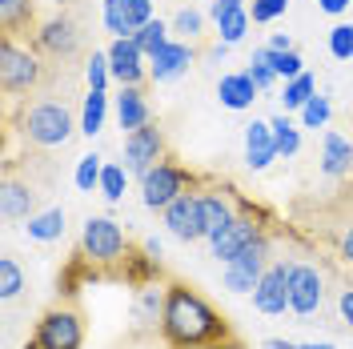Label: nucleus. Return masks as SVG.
I'll return each instance as SVG.
<instances>
[{
	"mask_svg": "<svg viewBox=\"0 0 353 349\" xmlns=\"http://www.w3.org/2000/svg\"><path fill=\"white\" fill-rule=\"evenodd\" d=\"M161 333L181 349H197V346H213L221 333H225V321H221L217 313H213V306L205 297H197L193 289L169 285Z\"/></svg>",
	"mask_w": 353,
	"mask_h": 349,
	"instance_id": "nucleus-1",
	"label": "nucleus"
},
{
	"mask_svg": "<svg viewBox=\"0 0 353 349\" xmlns=\"http://www.w3.org/2000/svg\"><path fill=\"white\" fill-rule=\"evenodd\" d=\"M21 132L32 145H41V149L65 145L68 137H72V112L65 105H57V101H37L32 109H24Z\"/></svg>",
	"mask_w": 353,
	"mask_h": 349,
	"instance_id": "nucleus-2",
	"label": "nucleus"
},
{
	"mask_svg": "<svg viewBox=\"0 0 353 349\" xmlns=\"http://www.w3.org/2000/svg\"><path fill=\"white\" fill-rule=\"evenodd\" d=\"M265 257H269V241H265V237L249 241L241 253L225 265V273H221L225 289H229V293H253V289H257V281L265 277V269H269V265H265Z\"/></svg>",
	"mask_w": 353,
	"mask_h": 349,
	"instance_id": "nucleus-3",
	"label": "nucleus"
},
{
	"mask_svg": "<svg viewBox=\"0 0 353 349\" xmlns=\"http://www.w3.org/2000/svg\"><path fill=\"white\" fill-rule=\"evenodd\" d=\"M37 81H41V61L32 52L17 48L12 41H4V48H0V85H4V92L8 97L28 92V88H37Z\"/></svg>",
	"mask_w": 353,
	"mask_h": 349,
	"instance_id": "nucleus-4",
	"label": "nucleus"
},
{
	"mask_svg": "<svg viewBox=\"0 0 353 349\" xmlns=\"http://www.w3.org/2000/svg\"><path fill=\"white\" fill-rule=\"evenodd\" d=\"M81 245L92 261L109 265L125 257V229L109 217H88L85 221V233H81Z\"/></svg>",
	"mask_w": 353,
	"mask_h": 349,
	"instance_id": "nucleus-5",
	"label": "nucleus"
},
{
	"mask_svg": "<svg viewBox=\"0 0 353 349\" xmlns=\"http://www.w3.org/2000/svg\"><path fill=\"white\" fill-rule=\"evenodd\" d=\"M321 297H325V281L313 265H297L289 261V309L297 317H309L321 309Z\"/></svg>",
	"mask_w": 353,
	"mask_h": 349,
	"instance_id": "nucleus-6",
	"label": "nucleus"
},
{
	"mask_svg": "<svg viewBox=\"0 0 353 349\" xmlns=\"http://www.w3.org/2000/svg\"><path fill=\"white\" fill-rule=\"evenodd\" d=\"M81 341H85L81 317L68 313V309H52V313H44L41 326H37V346L41 349H81Z\"/></svg>",
	"mask_w": 353,
	"mask_h": 349,
	"instance_id": "nucleus-7",
	"label": "nucleus"
},
{
	"mask_svg": "<svg viewBox=\"0 0 353 349\" xmlns=\"http://www.w3.org/2000/svg\"><path fill=\"white\" fill-rule=\"evenodd\" d=\"M161 153H165V137H161V129H157L153 121L145 129H132L125 137V169L132 177H145L161 161Z\"/></svg>",
	"mask_w": 353,
	"mask_h": 349,
	"instance_id": "nucleus-8",
	"label": "nucleus"
},
{
	"mask_svg": "<svg viewBox=\"0 0 353 349\" xmlns=\"http://www.w3.org/2000/svg\"><path fill=\"white\" fill-rule=\"evenodd\" d=\"M181 193H185V173H181L176 165L157 161L153 169L141 177V197H145L149 209H169Z\"/></svg>",
	"mask_w": 353,
	"mask_h": 349,
	"instance_id": "nucleus-9",
	"label": "nucleus"
},
{
	"mask_svg": "<svg viewBox=\"0 0 353 349\" xmlns=\"http://www.w3.org/2000/svg\"><path fill=\"white\" fill-rule=\"evenodd\" d=\"M165 213V225H169V233L176 241H201L205 237V213H201V197L197 193H181L169 205V209H161Z\"/></svg>",
	"mask_w": 353,
	"mask_h": 349,
	"instance_id": "nucleus-10",
	"label": "nucleus"
},
{
	"mask_svg": "<svg viewBox=\"0 0 353 349\" xmlns=\"http://www.w3.org/2000/svg\"><path fill=\"white\" fill-rule=\"evenodd\" d=\"M253 306L265 317H277L289 309V265H269L265 277L253 289Z\"/></svg>",
	"mask_w": 353,
	"mask_h": 349,
	"instance_id": "nucleus-11",
	"label": "nucleus"
},
{
	"mask_svg": "<svg viewBox=\"0 0 353 349\" xmlns=\"http://www.w3.org/2000/svg\"><path fill=\"white\" fill-rule=\"evenodd\" d=\"M37 189L28 181H17V177H4L0 185V217L4 225H17V221H32L37 213Z\"/></svg>",
	"mask_w": 353,
	"mask_h": 349,
	"instance_id": "nucleus-12",
	"label": "nucleus"
},
{
	"mask_svg": "<svg viewBox=\"0 0 353 349\" xmlns=\"http://www.w3.org/2000/svg\"><path fill=\"white\" fill-rule=\"evenodd\" d=\"M145 52L137 48V41L132 37H117L109 48V68H112V77L121 81V85H141L145 81Z\"/></svg>",
	"mask_w": 353,
	"mask_h": 349,
	"instance_id": "nucleus-13",
	"label": "nucleus"
},
{
	"mask_svg": "<svg viewBox=\"0 0 353 349\" xmlns=\"http://www.w3.org/2000/svg\"><path fill=\"white\" fill-rule=\"evenodd\" d=\"M273 157H277L273 125H269V121H253V125H245V165H249L253 173H261V169L273 165Z\"/></svg>",
	"mask_w": 353,
	"mask_h": 349,
	"instance_id": "nucleus-14",
	"label": "nucleus"
},
{
	"mask_svg": "<svg viewBox=\"0 0 353 349\" xmlns=\"http://www.w3.org/2000/svg\"><path fill=\"white\" fill-rule=\"evenodd\" d=\"M153 65H149V77L153 81H173V77H181L185 68L193 65V48L185 41H169L157 57H149Z\"/></svg>",
	"mask_w": 353,
	"mask_h": 349,
	"instance_id": "nucleus-15",
	"label": "nucleus"
},
{
	"mask_svg": "<svg viewBox=\"0 0 353 349\" xmlns=\"http://www.w3.org/2000/svg\"><path fill=\"white\" fill-rule=\"evenodd\" d=\"M257 237H261V229H257L253 221L237 217L229 229H225V233H221V237H213V257H217L221 265H229L245 249V245H249V241H257Z\"/></svg>",
	"mask_w": 353,
	"mask_h": 349,
	"instance_id": "nucleus-16",
	"label": "nucleus"
},
{
	"mask_svg": "<svg viewBox=\"0 0 353 349\" xmlns=\"http://www.w3.org/2000/svg\"><path fill=\"white\" fill-rule=\"evenodd\" d=\"M37 41H41V48L44 52H52V57H72L77 52V44H81V32H77V24L72 21H48L37 32Z\"/></svg>",
	"mask_w": 353,
	"mask_h": 349,
	"instance_id": "nucleus-17",
	"label": "nucleus"
},
{
	"mask_svg": "<svg viewBox=\"0 0 353 349\" xmlns=\"http://www.w3.org/2000/svg\"><path fill=\"white\" fill-rule=\"evenodd\" d=\"M117 117H121V129H145L149 125V101L141 85H121V97H117Z\"/></svg>",
	"mask_w": 353,
	"mask_h": 349,
	"instance_id": "nucleus-18",
	"label": "nucleus"
},
{
	"mask_svg": "<svg viewBox=\"0 0 353 349\" xmlns=\"http://www.w3.org/2000/svg\"><path fill=\"white\" fill-rule=\"evenodd\" d=\"M257 92L261 88H257V81L249 72H229V77H221V85H217V97L225 109H249Z\"/></svg>",
	"mask_w": 353,
	"mask_h": 349,
	"instance_id": "nucleus-19",
	"label": "nucleus"
},
{
	"mask_svg": "<svg viewBox=\"0 0 353 349\" xmlns=\"http://www.w3.org/2000/svg\"><path fill=\"white\" fill-rule=\"evenodd\" d=\"M165 297H169V289H157V285H145V289H137V301H132V317H137V326L153 329L165 321Z\"/></svg>",
	"mask_w": 353,
	"mask_h": 349,
	"instance_id": "nucleus-20",
	"label": "nucleus"
},
{
	"mask_svg": "<svg viewBox=\"0 0 353 349\" xmlns=\"http://www.w3.org/2000/svg\"><path fill=\"white\" fill-rule=\"evenodd\" d=\"M353 165V145L337 132H325V145H321V173L325 177H345Z\"/></svg>",
	"mask_w": 353,
	"mask_h": 349,
	"instance_id": "nucleus-21",
	"label": "nucleus"
},
{
	"mask_svg": "<svg viewBox=\"0 0 353 349\" xmlns=\"http://www.w3.org/2000/svg\"><path fill=\"white\" fill-rule=\"evenodd\" d=\"M201 213H205V237L213 241V237H221L229 225H233V205L225 201V197H217V193H205L201 197Z\"/></svg>",
	"mask_w": 353,
	"mask_h": 349,
	"instance_id": "nucleus-22",
	"label": "nucleus"
},
{
	"mask_svg": "<svg viewBox=\"0 0 353 349\" xmlns=\"http://www.w3.org/2000/svg\"><path fill=\"white\" fill-rule=\"evenodd\" d=\"M105 112H109V92H105V88H88L85 112H81V132H85V137H97L101 125H105Z\"/></svg>",
	"mask_w": 353,
	"mask_h": 349,
	"instance_id": "nucleus-23",
	"label": "nucleus"
},
{
	"mask_svg": "<svg viewBox=\"0 0 353 349\" xmlns=\"http://www.w3.org/2000/svg\"><path fill=\"white\" fill-rule=\"evenodd\" d=\"M24 229H28L32 241H61V233H65V209H44Z\"/></svg>",
	"mask_w": 353,
	"mask_h": 349,
	"instance_id": "nucleus-24",
	"label": "nucleus"
},
{
	"mask_svg": "<svg viewBox=\"0 0 353 349\" xmlns=\"http://www.w3.org/2000/svg\"><path fill=\"white\" fill-rule=\"evenodd\" d=\"M169 32H173V28H169L165 21H149L145 28H137V37H132V41H137V48H141L145 57H157V52L169 44Z\"/></svg>",
	"mask_w": 353,
	"mask_h": 349,
	"instance_id": "nucleus-25",
	"label": "nucleus"
},
{
	"mask_svg": "<svg viewBox=\"0 0 353 349\" xmlns=\"http://www.w3.org/2000/svg\"><path fill=\"white\" fill-rule=\"evenodd\" d=\"M261 52H265V61L273 65V72H277V77H285V81L301 77V57H297L293 48H269V44H265Z\"/></svg>",
	"mask_w": 353,
	"mask_h": 349,
	"instance_id": "nucleus-26",
	"label": "nucleus"
},
{
	"mask_svg": "<svg viewBox=\"0 0 353 349\" xmlns=\"http://www.w3.org/2000/svg\"><path fill=\"white\" fill-rule=\"evenodd\" d=\"M309 97H317V81H313L309 72H301V77L285 81V97H281V101H285V109H297V112H301Z\"/></svg>",
	"mask_w": 353,
	"mask_h": 349,
	"instance_id": "nucleus-27",
	"label": "nucleus"
},
{
	"mask_svg": "<svg viewBox=\"0 0 353 349\" xmlns=\"http://www.w3.org/2000/svg\"><path fill=\"white\" fill-rule=\"evenodd\" d=\"M249 21H253V17H249L245 8H233V12H225V17L217 21L221 44H237V41L245 37V32H249Z\"/></svg>",
	"mask_w": 353,
	"mask_h": 349,
	"instance_id": "nucleus-28",
	"label": "nucleus"
},
{
	"mask_svg": "<svg viewBox=\"0 0 353 349\" xmlns=\"http://www.w3.org/2000/svg\"><path fill=\"white\" fill-rule=\"evenodd\" d=\"M28 21H32V0H0V24H4V32H17Z\"/></svg>",
	"mask_w": 353,
	"mask_h": 349,
	"instance_id": "nucleus-29",
	"label": "nucleus"
},
{
	"mask_svg": "<svg viewBox=\"0 0 353 349\" xmlns=\"http://www.w3.org/2000/svg\"><path fill=\"white\" fill-rule=\"evenodd\" d=\"M273 125V145H277V157H293L301 149V132L289 125L285 117H277V121H269Z\"/></svg>",
	"mask_w": 353,
	"mask_h": 349,
	"instance_id": "nucleus-30",
	"label": "nucleus"
},
{
	"mask_svg": "<svg viewBox=\"0 0 353 349\" xmlns=\"http://www.w3.org/2000/svg\"><path fill=\"white\" fill-rule=\"evenodd\" d=\"M101 173H105V165H101L97 153L81 157V161H77V189H85V193L101 189Z\"/></svg>",
	"mask_w": 353,
	"mask_h": 349,
	"instance_id": "nucleus-31",
	"label": "nucleus"
},
{
	"mask_svg": "<svg viewBox=\"0 0 353 349\" xmlns=\"http://www.w3.org/2000/svg\"><path fill=\"white\" fill-rule=\"evenodd\" d=\"M24 289V273H21V265L12 261V257H0V297L4 301H12L17 293Z\"/></svg>",
	"mask_w": 353,
	"mask_h": 349,
	"instance_id": "nucleus-32",
	"label": "nucleus"
},
{
	"mask_svg": "<svg viewBox=\"0 0 353 349\" xmlns=\"http://www.w3.org/2000/svg\"><path fill=\"white\" fill-rule=\"evenodd\" d=\"M125 181H129V169H125V165H105V173H101V193L109 197V201H121V197H125Z\"/></svg>",
	"mask_w": 353,
	"mask_h": 349,
	"instance_id": "nucleus-33",
	"label": "nucleus"
},
{
	"mask_svg": "<svg viewBox=\"0 0 353 349\" xmlns=\"http://www.w3.org/2000/svg\"><path fill=\"white\" fill-rule=\"evenodd\" d=\"M169 28H173L176 37L193 41V37H201V28H205V17H201L197 8H181V12L173 17V24H169Z\"/></svg>",
	"mask_w": 353,
	"mask_h": 349,
	"instance_id": "nucleus-34",
	"label": "nucleus"
},
{
	"mask_svg": "<svg viewBox=\"0 0 353 349\" xmlns=\"http://www.w3.org/2000/svg\"><path fill=\"white\" fill-rule=\"evenodd\" d=\"M105 28L112 37H132L129 17H125V0H105Z\"/></svg>",
	"mask_w": 353,
	"mask_h": 349,
	"instance_id": "nucleus-35",
	"label": "nucleus"
},
{
	"mask_svg": "<svg viewBox=\"0 0 353 349\" xmlns=\"http://www.w3.org/2000/svg\"><path fill=\"white\" fill-rule=\"evenodd\" d=\"M85 77H88V88H105V85H109V77H112L109 52H92V57H88V65H85Z\"/></svg>",
	"mask_w": 353,
	"mask_h": 349,
	"instance_id": "nucleus-36",
	"label": "nucleus"
},
{
	"mask_svg": "<svg viewBox=\"0 0 353 349\" xmlns=\"http://www.w3.org/2000/svg\"><path fill=\"white\" fill-rule=\"evenodd\" d=\"M330 101H325V97H309L305 101V109H301V125H305V129H321V125H325V121H330Z\"/></svg>",
	"mask_w": 353,
	"mask_h": 349,
	"instance_id": "nucleus-37",
	"label": "nucleus"
},
{
	"mask_svg": "<svg viewBox=\"0 0 353 349\" xmlns=\"http://www.w3.org/2000/svg\"><path fill=\"white\" fill-rule=\"evenodd\" d=\"M330 52L337 61H353V24H337L330 32Z\"/></svg>",
	"mask_w": 353,
	"mask_h": 349,
	"instance_id": "nucleus-38",
	"label": "nucleus"
},
{
	"mask_svg": "<svg viewBox=\"0 0 353 349\" xmlns=\"http://www.w3.org/2000/svg\"><path fill=\"white\" fill-rule=\"evenodd\" d=\"M125 17H129V28L137 37V28H145L153 21V0H125Z\"/></svg>",
	"mask_w": 353,
	"mask_h": 349,
	"instance_id": "nucleus-39",
	"label": "nucleus"
},
{
	"mask_svg": "<svg viewBox=\"0 0 353 349\" xmlns=\"http://www.w3.org/2000/svg\"><path fill=\"white\" fill-rule=\"evenodd\" d=\"M289 8V0H253V8H249V17L257 24H265V21H277L281 12Z\"/></svg>",
	"mask_w": 353,
	"mask_h": 349,
	"instance_id": "nucleus-40",
	"label": "nucleus"
},
{
	"mask_svg": "<svg viewBox=\"0 0 353 349\" xmlns=\"http://www.w3.org/2000/svg\"><path fill=\"white\" fill-rule=\"evenodd\" d=\"M249 77L257 81V88H269L273 81H277V72H273V65L265 61V52H261V48H257V52H253V61H249Z\"/></svg>",
	"mask_w": 353,
	"mask_h": 349,
	"instance_id": "nucleus-41",
	"label": "nucleus"
},
{
	"mask_svg": "<svg viewBox=\"0 0 353 349\" xmlns=\"http://www.w3.org/2000/svg\"><path fill=\"white\" fill-rule=\"evenodd\" d=\"M233 8H245L241 0H213V8H209V12H213V21H221V17H225V12H233Z\"/></svg>",
	"mask_w": 353,
	"mask_h": 349,
	"instance_id": "nucleus-42",
	"label": "nucleus"
},
{
	"mask_svg": "<svg viewBox=\"0 0 353 349\" xmlns=\"http://www.w3.org/2000/svg\"><path fill=\"white\" fill-rule=\"evenodd\" d=\"M337 309H341V317H345V326L353 329V289H345V293H341V301H337Z\"/></svg>",
	"mask_w": 353,
	"mask_h": 349,
	"instance_id": "nucleus-43",
	"label": "nucleus"
},
{
	"mask_svg": "<svg viewBox=\"0 0 353 349\" xmlns=\"http://www.w3.org/2000/svg\"><path fill=\"white\" fill-rule=\"evenodd\" d=\"M317 4H321V12H330V17H337V12L350 8V0H317Z\"/></svg>",
	"mask_w": 353,
	"mask_h": 349,
	"instance_id": "nucleus-44",
	"label": "nucleus"
},
{
	"mask_svg": "<svg viewBox=\"0 0 353 349\" xmlns=\"http://www.w3.org/2000/svg\"><path fill=\"white\" fill-rule=\"evenodd\" d=\"M341 257H345V261H353V225H350V233L341 237Z\"/></svg>",
	"mask_w": 353,
	"mask_h": 349,
	"instance_id": "nucleus-45",
	"label": "nucleus"
},
{
	"mask_svg": "<svg viewBox=\"0 0 353 349\" xmlns=\"http://www.w3.org/2000/svg\"><path fill=\"white\" fill-rule=\"evenodd\" d=\"M261 349H297V346H293V341H281V337H269Z\"/></svg>",
	"mask_w": 353,
	"mask_h": 349,
	"instance_id": "nucleus-46",
	"label": "nucleus"
},
{
	"mask_svg": "<svg viewBox=\"0 0 353 349\" xmlns=\"http://www.w3.org/2000/svg\"><path fill=\"white\" fill-rule=\"evenodd\" d=\"M269 48H289V37H285V32H273V41H269Z\"/></svg>",
	"mask_w": 353,
	"mask_h": 349,
	"instance_id": "nucleus-47",
	"label": "nucleus"
},
{
	"mask_svg": "<svg viewBox=\"0 0 353 349\" xmlns=\"http://www.w3.org/2000/svg\"><path fill=\"white\" fill-rule=\"evenodd\" d=\"M297 349H333L330 341H313V346H297Z\"/></svg>",
	"mask_w": 353,
	"mask_h": 349,
	"instance_id": "nucleus-48",
	"label": "nucleus"
},
{
	"mask_svg": "<svg viewBox=\"0 0 353 349\" xmlns=\"http://www.w3.org/2000/svg\"><path fill=\"white\" fill-rule=\"evenodd\" d=\"M205 349H237V346H205Z\"/></svg>",
	"mask_w": 353,
	"mask_h": 349,
	"instance_id": "nucleus-49",
	"label": "nucleus"
}]
</instances>
